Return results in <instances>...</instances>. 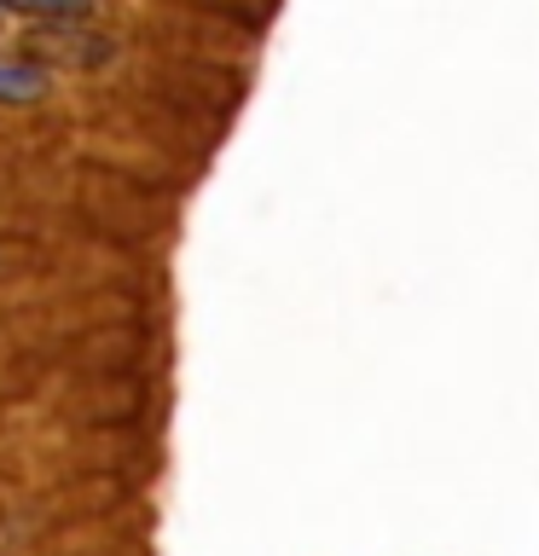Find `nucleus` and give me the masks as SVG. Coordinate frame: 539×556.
<instances>
[{
	"mask_svg": "<svg viewBox=\"0 0 539 556\" xmlns=\"http://www.w3.org/2000/svg\"><path fill=\"white\" fill-rule=\"evenodd\" d=\"M7 7H24V12H87L93 0H7Z\"/></svg>",
	"mask_w": 539,
	"mask_h": 556,
	"instance_id": "nucleus-2",
	"label": "nucleus"
},
{
	"mask_svg": "<svg viewBox=\"0 0 539 556\" xmlns=\"http://www.w3.org/2000/svg\"><path fill=\"white\" fill-rule=\"evenodd\" d=\"M47 93V70L35 64H0V99L7 104H29Z\"/></svg>",
	"mask_w": 539,
	"mask_h": 556,
	"instance_id": "nucleus-1",
	"label": "nucleus"
}]
</instances>
